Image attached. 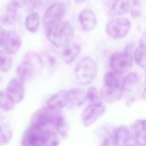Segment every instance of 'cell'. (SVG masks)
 I'll return each instance as SVG.
<instances>
[{"label": "cell", "mask_w": 146, "mask_h": 146, "mask_svg": "<svg viewBox=\"0 0 146 146\" xmlns=\"http://www.w3.org/2000/svg\"><path fill=\"white\" fill-rule=\"evenodd\" d=\"M58 111L52 110L46 106L38 110L31 117V125L42 129L49 125H52L55 118L60 114Z\"/></svg>", "instance_id": "52a82bcc"}, {"label": "cell", "mask_w": 146, "mask_h": 146, "mask_svg": "<svg viewBox=\"0 0 146 146\" xmlns=\"http://www.w3.org/2000/svg\"><path fill=\"white\" fill-rule=\"evenodd\" d=\"M43 146H58L60 137L56 132L51 130H43Z\"/></svg>", "instance_id": "83f0119b"}, {"label": "cell", "mask_w": 146, "mask_h": 146, "mask_svg": "<svg viewBox=\"0 0 146 146\" xmlns=\"http://www.w3.org/2000/svg\"><path fill=\"white\" fill-rule=\"evenodd\" d=\"M68 92V103L74 107H80L87 100L86 92L82 88H71Z\"/></svg>", "instance_id": "44dd1931"}, {"label": "cell", "mask_w": 146, "mask_h": 146, "mask_svg": "<svg viewBox=\"0 0 146 146\" xmlns=\"http://www.w3.org/2000/svg\"><path fill=\"white\" fill-rule=\"evenodd\" d=\"M133 55L136 64L141 68H146V31L142 35Z\"/></svg>", "instance_id": "ac0fdd59"}, {"label": "cell", "mask_w": 146, "mask_h": 146, "mask_svg": "<svg viewBox=\"0 0 146 146\" xmlns=\"http://www.w3.org/2000/svg\"><path fill=\"white\" fill-rule=\"evenodd\" d=\"M110 64L112 71L122 75L132 66V54L125 51L113 53L110 57Z\"/></svg>", "instance_id": "8992f818"}, {"label": "cell", "mask_w": 146, "mask_h": 146, "mask_svg": "<svg viewBox=\"0 0 146 146\" xmlns=\"http://www.w3.org/2000/svg\"></svg>", "instance_id": "f35d334b"}, {"label": "cell", "mask_w": 146, "mask_h": 146, "mask_svg": "<svg viewBox=\"0 0 146 146\" xmlns=\"http://www.w3.org/2000/svg\"><path fill=\"white\" fill-rule=\"evenodd\" d=\"M131 27L130 21L125 17H119L109 21L106 26L107 33L115 39L125 37Z\"/></svg>", "instance_id": "277c9868"}, {"label": "cell", "mask_w": 146, "mask_h": 146, "mask_svg": "<svg viewBox=\"0 0 146 146\" xmlns=\"http://www.w3.org/2000/svg\"><path fill=\"white\" fill-rule=\"evenodd\" d=\"M141 96H142V98L143 99L146 100V78H145V80L144 86H143V90H142Z\"/></svg>", "instance_id": "d590c367"}, {"label": "cell", "mask_w": 146, "mask_h": 146, "mask_svg": "<svg viewBox=\"0 0 146 146\" xmlns=\"http://www.w3.org/2000/svg\"><path fill=\"white\" fill-rule=\"evenodd\" d=\"M87 100L90 104H101L102 99L100 95L98 94L96 88L94 86H91L88 88L86 92Z\"/></svg>", "instance_id": "4dcf8cb0"}, {"label": "cell", "mask_w": 146, "mask_h": 146, "mask_svg": "<svg viewBox=\"0 0 146 146\" xmlns=\"http://www.w3.org/2000/svg\"><path fill=\"white\" fill-rule=\"evenodd\" d=\"M97 71V65L95 60L90 56H84L78 62L75 68L77 83L82 86L90 84L96 77Z\"/></svg>", "instance_id": "7a4b0ae2"}, {"label": "cell", "mask_w": 146, "mask_h": 146, "mask_svg": "<svg viewBox=\"0 0 146 146\" xmlns=\"http://www.w3.org/2000/svg\"><path fill=\"white\" fill-rule=\"evenodd\" d=\"M87 0H74L75 2H76L78 3H82L85 2H86Z\"/></svg>", "instance_id": "8d00e7d4"}, {"label": "cell", "mask_w": 146, "mask_h": 146, "mask_svg": "<svg viewBox=\"0 0 146 146\" xmlns=\"http://www.w3.org/2000/svg\"><path fill=\"white\" fill-rule=\"evenodd\" d=\"M5 91L15 104L19 103L25 96V82L18 77L14 78L8 82Z\"/></svg>", "instance_id": "30bf717a"}, {"label": "cell", "mask_w": 146, "mask_h": 146, "mask_svg": "<svg viewBox=\"0 0 146 146\" xmlns=\"http://www.w3.org/2000/svg\"><path fill=\"white\" fill-rule=\"evenodd\" d=\"M100 97L102 100L107 103H113L117 102L123 96V93L121 87L110 88L103 85L100 94Z\"/></svg>", "instance_id": "e0dca14e"}, {"label": "cell", "mask_w": 146, "mask_h": 146, "mask_svg": "<svg viewBox=\"0 0 146 146\" xmlns=\"http://www.w3.org/2000/svg\"><path fill=\"white\" fill-rule=\"evenodd\" d=\"M113 136L115 146H126L133 140L131 131L124 125L115 128Z\"/></svg>", "instance_id": "9a60e30c"}, {"label": "cell", "mask_w": 146, "mask_h": 146, "mask_svg": "<svg viewBox=\"0 0 146 146\" xmlns=\"http://www.w3.org/2000/svg\"><path fill=\"white\" fill-rule=\"evenodd\" d=\"M70 0H56L50 5L43 15L45 29L62 21L70 10Z\"/></svg>", "instance_id": "3957f363"}, {"label": "cell", "mask_w": 146, "mask_h": 146, "mask_svg": "<svg viewBox=\"0 0 146 146\" xmlns=\"http://www.w3.org/2000/svg\"><path fill=\"white\" fill-rule=\"evenodd\" d=\"M57 133L63 138L68 136L69 132V126L65 118L60 113L55 118L52 125Z\"/></svg>", "instance_id": "d4e9b609"}, {"label": "cell", "mask_w": 146, "mask_h": 146, "mask_svg": "<svg viewBox=\"0 0 146 146\" xmlns=\"http://www.w3.org/2000/svg\"><path fill=\"white\" fill-rule=\"evenodd\" d=\"M68 103V92L63 90L52 95L47 100L46 106L52 110H59L66 107Z\"/></svg>", "instance_id": "5bb4252c"}, {"label": "cell", "mask_w": 146, "mask_h": 146, "mask_svg": "<svg viewBox=\"0 0 146 146\" xmlns=\"http://www.w3.org/2000/svg\"><path fill=\"white\" fill-rule=\"evenodd\" d=\"M141 78L135 72H131L123 79L122 90L123 96L127 99V104H131L135 100L140 86Z\"/></svg>", "instance_id": "5b68a950"}, {"label": "cell", "mask_w": 146, "mask_h": 146, "mask_svg": "<svg viewBox=\"0 0 146 146\" xmlns=\"http://www.w3.org/2000/svg\"><path fill=\"white\" fill-rule=\"evenodd\" d=\"M126 146H138L137 145H136V144H128V145H126Z\"/></svg>", "instance_id": "74e56055"}, {"label": "cell", "mask_w": 146, "mask_h": 146, "mask_svg": "<svg viewBox=\"0 0 146 146\" xmlns=\"http://www.w3.org/2000/svg\"><path fill=\"white\" fill-rule=\"evenodd\" d=\"M17 9L11 3L2 9L0 11V22L5 25H13L17 20Z\"/></svg>", "instance_id": "2e32d148"}, {"label": "cell", "mask_w": 146, "mask_h": 146, "mask_svg": "<svg viewBox=\"0 0 146 146\" xmlns=\"http://www.w3.org/2000/svg\"><path fill=\"white\" fill-rule=\"evenodd\" d=\"M106 111V107L103 104H89L83 111L81 115V120L86 127L92 125Z\"/></svg>", "instance_id": "ba28073f"}, {"label": "cell", "mask_w": 146, "mask_h": 146, "mask_svg": "<svg viewBox=\"0 0 146 146\" xmlns=\"http://www.w3.org/2000/svg\"><path fill=\"white\" fill-rule=\"evenodd\" d=\"M22 40L19 35L14 31L6 32L3 46L5 51L10 54H14L19 50Z\"/></svg>", "instance_id": "4fadbf2b"}, {"label": "cell", "mask_w": 146, "mask_h": 146, "mask_svg": "<svg viewBox=\"0 0 146 146\" xmlns=\"http://www.w3.org/2000/svg\"><path fill=\"white\" fill-rule=\"evenodd\" d=\"M11 54L6 51L0 50V71L7 72L11 67Z\"/></svg>", "instance_id": "f546056e"}, {"label": "cell", "mask_w": 146, "mask_h": 146, "mask_svg": "<svg viewBox=\"0 0 146 146\" xmlns=\"http://www.w3.org/2000/svg\"><path fill=\"white\" fill-rule=\"evenodd\" d=\"M129 9V0H114L110 9V14L115 17L122 16L127 14Z\"/></svg>", "instance_id": "603a6c76"}, {"label": "cell", "mask_w": 146, "mask_h": 146, "mask_svg": "<svg viewBox=\"0 0 146 146\" xmlns=\"http://www.w3.org/2000/svg\"><path fill=\"white\" fill-rule=\"evenodd\" d=\"M78 19L83 30L87 32L93 30L97 24L96 15L90 9L82 10L79 14Z\"/></svg>", "instance_id": "7c38bea8"}, {"label": "cell", "mask_w": 146, "mask_h": 146, "mask_svg": "<svg viewBox=\"0 0 146 146\" xmlns=\"http://www.w3.org/2000/svg\"><path fill=\"white\" fill-rule=\"evenodd\" d=\"M11 3L17 9H21L27 4L29 0H10Z\"/></svg>", "instance_id": "d6a6232c"}, {"label": "cell", "mask_w": 146, "mask_h": 146, "mask_svg": "<svg viewBox=\"0 0 146 146\" xmlns=\"http://www.w3.org/2000/svg\"><path fill=\"white\" fill-rule=\"evenodd\" d=\"M100 146H115L114 142V128L105 126L103 128Z\"/></svg>", "instance_id": "4316f807"}, {"label": "cell", "mask_w": 146, "mask_h": 146, "mask_svg": "<svg viewBox=\"0 0 146 146\" xmlns=\"http://www.w3.org/2000/svg\"><path fill=\"white\" fill-rule=\"evenodd\" d=\"M80 46L76 43H69L62 50V57L64 62L68 64L72 63L79 55Z\"/></svg>", "instance_id": "d6986e66"}, {"label": "cell", "mask_w": 146, "mask_h": 146, "mask_svg": "<svg viewBox=\"0 0 146 146\" xmlns=\"http://www.w3.org/2000/svg\"><path fill=\"white\" fill-rule=\"evenodd\" d=\"M55 0H38V6L46 7L51 5L53 2H54Z\"/></svg>", "instance_id": "836d02e7"}, {"label": "cell", "mask_w": 146, "mask_h": 146, "mask_svg": "<svg viewBox=\"0 0 146 146\" xmlns=\"http://www.w3.org/2000/svg\"><path fill=\"white\" fill-rule=\"evenodd\" d=\"M35 65L32 61L27 60L21 63L17 68V77L24 82L31 79L35 73Z\"/></svg>", "instance_id": "ffe728a7"}, {"label": "cell", "mask_w": 146, "mask_h": 146, "mask_svg": "<svg viewBox=\"0 0 146 146\" xmlns=\"http://www.w3.org/2000/svg\"><path fill=\"white\" fill-rule=\"evenodd\" d=\"M122 75L113 71L106 73L103 78V86L110 88H119L122 86Z\"/></svg>", "instance_id": "cb8c5ba5"}, {"label": "cell", "mask_w": 146, "mask_h": 146, "mask_svg": "<svg viewBox=\"0 0 146 146\" xmlns=\"http://www.w3.org/2000/svg\"><path fill=\"white\" fill-rule=\"evenodd\" d=\"M6 32L4 28L0 25V46L3 45Z\"/></svg>", "instance_id": "e575fe53"}, {"label": "cell", "mask_w": 146, "mask_h": 146, "mask_svg": "<svg viewBox=\"0 0 146 146\" xmlns=\"http://www.w3.org/2000/svg\"><path fill=\"white\" fill-rule=\"evenodd\" d=\"M13 136L11 128L7 119L0 113V145L9 143Z\"/></svg>", "instance_id": "7402d4cb"}, {"label": "cell", "mask_w": 146, "mask_h": 146, "mask_svg": "<svg viewBox=\"0 0 146 146\" xmlns=\"http://www.w3.org/2000/svg\"><path fill=\"white\" fill-rule=\"evenodd\" d=\"M15 104L6 91H0V109L8 112L14 108Z\"/></svg>", "instance_id": "f1b7e54d"}, {"label": "cell", "mask_w": 146, "mask_h": 146, "mask_svg": "<svg viewBox=\"0 0 146 146\" xmlns=\"http://www.w3.org/2000/svg\"><path fill=\"white\" fill-rule=\"evenodd\" d=\"M46 35L51 44L62 47L71 42L74 37V30L69 22L62 20L47 28Z\"/></svg>", "instance_id": "6da1fadb"}, {"label": "cell", "mask_w": 146, "mask_h": 146, "mask_svg": "<svg viewBox=\"0 0 146 146\" xmlns=\"http://www.w3.org/2000/svg\"><path fill=\"white\" fill-rule=\"evenodd\" d=\"M129 2L131 16L133 18H137L141 13L140 2L139 0H129Z\"/></svg>", "instance_id": "1f68e13d"}, {"label": "cell", "mask_w": 146, "mask_h": 146, "mask_svg": "<svg viewBox=\"0 0 146 146\" xmlns=\"http://www.w3.org/2000/svg\"><path fill=\"white\" fill-rule=\"evenodd\" d=\"M40 23V15L37 12H32L28 14L25 20L26 29L30 33H35L38 31Z\"/></svg>", "instance_id": "484cf974"}, {"label": "cell", "mask_w": 146, "mask_h": 146, "mask_svg": "<svg viewBox=\"0 0 146 146\" xmlns=\"http://www.w3.org/2000/svg\"><path fill=\"white\" fill-rule=\"evenodd\" d=\"M133 140L138 146H146V119L136 120L131 125Z\"/></svg>", "instance_id": "8fae6325"}, {"label": "cell", "mask_w": 146, "mask_h": 146, "mask_svg": "<svg viewBox=\"0 0 146 146\" xmlns=\"http://www.w3.org/2000/svg\"><path fill=\"white\" fill-rule=\"evenodd\" d=\"M22 146H43V131L42 129L30 125L25 131L22 140Z\"/></svg>", "instance_id": "9c48e42d"}]
</instances>
